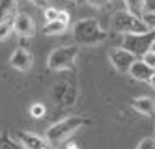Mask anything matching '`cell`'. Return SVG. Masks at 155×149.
<instances>
[{
	"mask_svg": "<svg viewBox=\"0 0 155 149\" xmlns=\"http://www.w3.org/2000/svg\"><path fill=\"white\" fill-rule=\"evenodd\" d=\"M73 37L79 45H99L107 39V32L95 19H81L73 24Z\"/></svg>",
	"mask_w": 155,
	"mask_h": 149,
	"instance_id": "6da1fadb",
	"label": "cell"
},
{
	"mask_svg": "<svg viewBox=\"0 0 155 149\" xmlns=\"http://www.w3.org/2000/svg\"><path fill=\"white\" fill-rule=\"evenodd\" d=\"M82 125H86V119L84 118H79V116H71V118H65L62 121H56L54 125L45 131V138L49 140V144H56V142H62L65 140L68 136H71L75 131H79Z\"/></svg>",
	"mask_w": 155,
	"mask_h": 149,
	"instance_id": "7a4b0ae2",
	"label": "cell"
},
{
	"mask_svg": "<svg viewBox=\"0 0 155 149\" xmlns=\"http://www.w3.org/2000/svg\"><path fill=\"white\" fill-rule=\"evenodd\" d=\"M153 41H155V30H150L146 34H127L121 41V49H125L137 60H140L144 54H148L151 50Z\"/></svg>",
	"mask_w": 155,
	"mask_h": 149,
	"instance_id": "3957f363",
	"label": "cell"
},
{
	"mask_svg": "<svg viewBox=\"0 0 155 149\" xmlns=\"http://www.w3.org/2000/svg\"><path fill=\"white\" fill-rule=\"evenodd\" d=\"M112 30L124 34V36H127V34H146V32H150V28L144 24V21L137 19L133 13H129L127 9H121L118 13H114Z\"/></svg>",
	"mask_w": 155,
	"mask_h": 149,
	"instance_id": "277c9868",
	"label": "cell"
},
{
	"mask_svg": "<svg viewBox=\"0 0 155 149\" xmlns=\"http://www.w3.org/2000/svg\"><path fill=\"white\" fill-rule=\"evenodd\" d=\"M77 54H79V47H75V45L58 47L49 54L47 67L52 71H65V69H69V67H73Z\"/></svg>",
	"mask_w": 155,
	"mask_h": 149,
	"instance_id": "5b68a950",
	"label": "cell"
},
{
	"mask_svg": "<svg viewBox=\"0 0 155 149\" xmlns=\"http://www.w3.org/2000/svg\"><path fill=\"white\" fill-rule=\"evenodd\" d=\"M110 62H112V65L116 67V69L120 73H129V69L133 67V63L137 62V58L133 56L131 52H127L125 49H114L112 52H110Z\"/></svg>",
	"mask_w": 155,
	"mask_h": 149,
	"instance_id": "8992f818",
	"label": "cell"
},
{
	"mask_svg": "<svg viewBox=\"0 0 155 149\" xmlns=\"http://www.w3.org/2000/svg\"><path fill=\"white\" fill-rule=\"evenodd\" d=\"M19 140L26 149H51V144L45 136H39V134L30 132V131H21Z\"/></svg>",
	"mask_w": 155,
	"mask_h": 149,
	"instance_id": "52a82bcc",
	"label": "cell"
},
{
	"mask_svg": "<svg viewBox=\"0 0 155 149\" xmlns=\"http://www.w3.org/2000/svg\"><path fill=\"white\" fill-rule=\"evenodd\" d=\"M9 63H12V67L17 69V71H28L32 67V54H30V50L25 49V47L15 49L13 54H12V58H9Z\"/></svg>",
	"mask_w": 155,
	"mask_h": 149,
	"instance_id": "ba28073f",
	"label": "cell"
},
{
	"mask_svg": "<svg viewBox=\"0 0 155 149\" xmlns=\"http://www.w3.org/2000/svg\"><path fill=\"white\" fill-rule=\"evenodd\" d=\"M13 32H17L21 37H28L34 34V21L28 13H19L13 17Z\"/></svg>",
	"mask_w": 155,
	"mask_h": 149,
	"instance_id": "9c48e42d",
	"label": "cell"
},
{
	"mask_svg": "<svg viewBox=\"0 0 155 149\" xmlns=\"http://www.w3.org/2000/svg\"><path fill=\"white\" fill-rule=\"evenodd\" d=\"M69 26V13H65V11H60V15L56 21L52 22H45V26H43V34L45 36H58V34H64Z\"/></svg>",
	"mask_w": 155,
	"mask_h": 149,
	"instance_id": "30bf717a",
	"label": "cell"
},
{
	"mask_svg": "<svg viewBox=\"0 0 155 149\" xmlns=\"http://www.w3.org/2000/svg\"><path fill=\"white\" fill-rule=\"evenodd\" d=\"M153 69L150 65H146L142 60H137L135 63H133V67L129 69V75L135 78V80H140V82H150V78L153 76Z\"/></svg>",
	"mask_w": 155,
	"mask_h": 149,
	"instance_id": "8fae6325",
	"label": "cell"
},
{
	"mask_svg": "<svg viewBox=\"0 0 155 149\" xmlns=\"http://www.w3.org/2000/svg\"><path fill=\"white\" fill-rule=\"evenodd\" d=\"M131 106L135 108L137 112H140L142 116H148V118L155 116V102L150 97H137V99H133Z\"/></svg>",
	"mask_w": 155,
	"mask_h": 149,
	"instance_id": "7c38bea8",
	"label": "cell"
},
{
	"mask_svg": "<svg viewBox=\"0 0 155 149\" xmlns=\"http://www.w3.org/2000/svg\"><path fill=\"white\" fill-rule=\"evenodd\" d=\"M17 15L15 11V2H12V0H0V22L2 21H8V19H13Z\"/></svg>",
	"mask_w": 155,
	"mask_h": 149,
	"instance_id": "4fadbf2b",
	"label": "cell"
},
{
	"mask_svg": "<svg viewBox=\"0 0 155 149\" xmlns=\"http://www.w3.org/2000/svg\"><path fill=\"white\" fill-rule=\"evenodd\" d=\"M13 32V19H8L0 22V41L8 39V36Z\"/></svg>",
	"mask_w": 155,
	"mask_h": 149,
	"instance_id": "5bb4252c",
	"label": "cell"
},
{
	"mask_svg": "<svg viewBox=\"0 0 155 149\" xmlns=\"http://www.w3.org/2000/svg\"><path fill=\"white\" fill-rule=\"evenodd\" d=\"M58 15H60V9H56V8H45V21L47 22H52V21H56L58 19Z\"/></svg>",
	"mask_w": 155,
	"mask_h": 149,
	"instance_id": "9a60e30c",
	"label": "cell"
},
{
	"mask_svg": "<svg viewBox=\"0 0 155 149\" xmlns=\"http://www.w3.org/2000/svg\"><path fill=\"white\" fill-rule=\"evenodd\" d=\"M30 114H32L34 118H41L43 114H45V106H43L41 102H36V105L30 106Z\"/></svg>",
	"mask_w": 155,
	"mask_h": 149,
	"instance_id": "2e32d148",
	"label": "cell"
},
{
	"mask_svg": "<svg viewBox=\"0 0 155 149\" xmlns=\"http://www.w3.org/2000/svg\"><path fill=\"white\" fill-rule=\"evenodd\" d=\"M140 60H142L144 63H146V65H150L151 69L155 71V52H151V50H150L148 54H144V56H142Z\"/></svg>",
	"mask_w": 155,
	"mask_h": 149,
	"instance_id": "e0dca14e",
	"label": "cell"
},
{
	"mask_svg": "<svg viewBox=\"0 0 155 149\" xmlns=\"http://www.w3.org/2000/svg\"><path fill=\"white\" fill-rule=\"evenodd\" d=\"M135 149H155V138H144Z\"/></svg>",
	"mask_w": 155,
	"mask_h": 149,
	"instance_id": "ac0fdd59",
	"label": "cell"
},
{
	"mask_svg": "<svg viewBox=\"0 0 155 149\" xmlns=\"http://www.w3.org/2000/svg\"><path fill=\"white\" fill-rule=\"evenodd\" d=\"M142 21H144V24H146L150 30H155V13H146L142 17Z\"/></svg>",
	"mask_w": 155,
	"mask_h": 149,
	"instance_id": "d6986e66",
	"label": "cell"
},
{
	"mask_svg": "<svg viewBox=\"0 0 155 149\" xmlns=\"http://www.w3.org/2000/svg\"><path fill=\"white\" fill-rule=\"evenodd\" d=\"M148 84H150V86H151V88L155 89V73H153V76L150 78V82H148Z\"/></svg>",
	"mask_w": 155,
	"mask_h": 149,
	"instance_id": "ffe728a7",
	"label": "cell"
},
{
	"mask_svg": "<svg viewBox=\"0 0 155 149\" xmlns=\"http://www.w3.org/2000/svg\"><path fill=\"white\" fill-rule=\"evenodd\" d=\"M151 52H155V41H153V45H151Z\"/></svg>",
	"mask_w": 155,
	"mask_h": 149,
	"instance_id": "44dd1931",
	"label": "cell"
},
{
	"mask_svg": "<svg viewBox=\"0 0 155 149\" xmlns=\"http://www.w3.org/2000/svg\"><path fill=\"white\" fill-rule=\"evenodd\" d=\"M153 129H155V127H153Z\"/></svg>",
	"mask_w": 155,
	"mask_h": 149,
	"instance_id": "7402d4cb",
	"label": "cell"
}]
</instances>
